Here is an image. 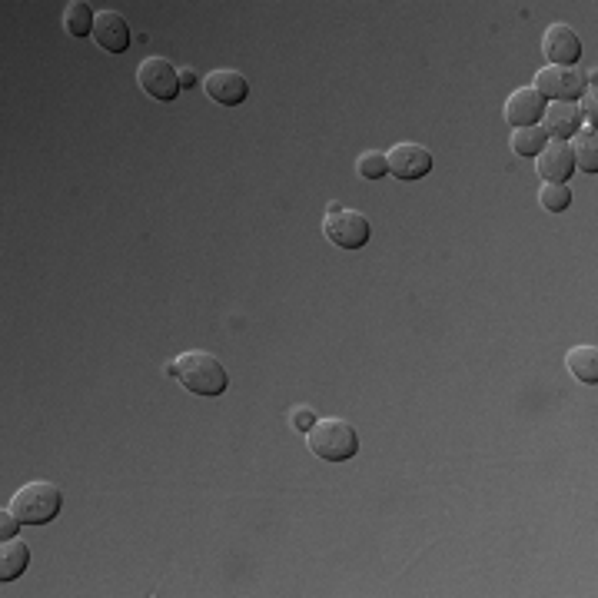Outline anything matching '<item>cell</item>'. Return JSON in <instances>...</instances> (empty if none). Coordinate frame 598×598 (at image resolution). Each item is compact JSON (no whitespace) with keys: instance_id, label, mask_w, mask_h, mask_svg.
Masks as SVG:
<instances>
[{"instance_id":"obj_14","label":"cell","mask_w":598,"mask_h":598,"mask_svg":"<svg viewBox=\"0 0 598 598\" xmlns=\"http://www.w3.org/2000/svg\"><path fill=\"white\" fill-rule=\"evenodd\" d=\"M30 562V549L20 539H4L0 545V582H14L24 575Z\"/></svg>"},{"instance_id":"obj_5","label":"cell","mask_w":598,"mask_h":598,"mask_svg":"<svg viewBox=\"0 0 598 598\" xmlns=\"http://www.w3.org/2000/svg\"><path fill=\"white\" fill-rule=\"evenodd\" d=\"M535 94L539 97H552V100H565L572 103L575 97L585 94V74L575 67H542L535 74Z\"/></svg>"},{"instance_id":"obj_9","label":"cell","mask_w":598,"mask_h":598,"mask_svg":"<svg viewBox=\"0 0 598 598\" xmlns=\"http://www.w3.org/2000/svg\"><path fill=\"white\" fill-rule=\"evenodd\" d=\"M203 90L206 97L220 103V107H240V103L250 97V84H246L240 70H213V74L203 80Z\"/></svg>"},{"instance_id":"obj_10","label":"cell","mask_w":598,"mask_h":598,"mask_svg":"<svg viewBox=\"0 0 598 598\" xmlns=\"http://www.w3.org/2000/svg\"><path fill=\"white\" fill-rule=\"evenodd\" d=\"M535 160H539V173L545 177V183H565L575 173L569 140H549Z\"/></svg>"},{"instance_id":"obj_7","label":"cell","mask_w":598,"mask_h":598,"mask_svg":"<svg viewBox=\"0 0 598 598\" xmlns=\"http://www.w3.org/2000/svg\"><path fill=\"white\" fill-rule=\"evenodd\" d=\"M389 173L399 180H422L432 170V153L422 147V143H396L393 150L386 153Z\"/></svg>"},{"instance_id":"obj_20","label":"cell","mask_w":598,"mask_h":598,"mask_svg":"<svg viewBox=\"0 0 598 598\" xmlns=\"http://www.w3.org/2000/svg\"><path fill=\"white\" fill-rule=\"evenodd\" d=\"M359 173H363L366 180H379L389 173V163H386V153L379 150H366L363 157H359Z\"/></svg>"},{"instance_id":"obj_15","label":"cell","mask_w":598,"mask_h":598,"mask_svg":"<svg viewBox=\"0 0 598 598\" xmlns=\"http://www.w3.org/2000/svg\"><path fill=\"white\" fill-rule=\"evenodd\" d=\"M565 366H569V373L579 379L585 386H595L598 383V349L595 346H575L569 356H565Z\"/></svg>"},{"instance_id":"obj_11","label":"cell","mask_w":598,"mask_h":598,"mask_svg":"<svg viewBox=\"0 0 598 598\" xmlns=\"http://www.w3.org/2000/svg\"><path fill=\"white\" fill-rule=\"evenodd\" d=\"M542 130L549 133V140H572L582 130V113L575 103L555 100L552 107H545L542 113Z\"/></svg>"},{"instance_id":"obj_2","label":"cell","mask_w":598,"mask_h":598,"mask_svg":"<svg viewBox=\"0 0 598 598\" xmlns=\"http://www.w3.org/2000/svg\"><path fill=\"white\" fill-rule=\"evenodd\" d=\"M306 446L316 459L346 462L356 456L359 436H356L353 422H346V419H316L313 429L306 432Z\"/></svg>"},{"instance_id":"obj_8","label":"cell","mask_w":598,"mask_h":598,"mask_svg":"<svg viewBox=\"0 0 598 598\" xmlns=\"http://www.w3.org/2000/svg\"><path fill=\"white\" fill-rule=\"evenodd\" d=\"M542 54L552 60V67H575V60L582 57V40L572 27L552 24L542 37Z\"/></svg>"},{"instance_id":"obj_23","label":"cell","mask_w":598,"mask_h":598,"mask_svg":"<svg viewBox=\"0 0 598 598\" xmlns=\"http://www.w3.org/2000/svg\"><path fill=\"white\" fill-rule=\"evenodd\" d=\"M313 422H316L313 409H296V412H293V426H296L299 432H309V429H313Z\"/></svg>"},{"instance_id":"obj_18","label":"cell","mask_w":598,"mask_h":598,"mask_svg":"<svg viewBox=\"0 0 598 598\" xmlns=\"http://www.w3.org/2000/svg\"><path fill=\"white\" fill-rule=\"evenodd\" d=\"M549 143V133L542 130V123H532V127H519L512 133V150L519 157H539V150Z\"/></svg>"},{"instance_id":"obj_6","label":"cell","mask_w":598,"mask_h":598,"mask_svg":"<svg viewBox=\"0 0 598 598\" xmlns=\"http://www.w3.org/2000/svg\"><path fill=\"white\" fill-rule=\"evenodd\" d=\"M137 84L157 100H173L180 94V77L170 67V60L163 57H147L137 70Z\"/></svg>"},{"instance_id":"obj_3","label":"cell","mask_w":598,"mask_h":598,"mask_svg":"<svg viewBox=\"0 0 598 598\" xmlns=\"http://www.w3.org/2000/svg\"><path fill=\"white\" fill-rule=\"evenodd\" d=\"M64 505V492L54 482H27L14 492L7 509L17 515L20 525H47L60 515Z\"/></svg>"},{"instance_id":"obj_21","label":"cell","mask_w":598,"mask_h":598,"mask_svg":"<svg viewBox=\"0 0 598 598\" xmlns=\"http://www.w3.org/2000/svg\"><path fill=\"white\" fill-rule=\"evenodd\" d=\"M579 113H582V120H589V127L595 130V123H598V97H595V87L589 90L585 87V94H582V107H579Z\"/></svg>"},{"instance_id":"obj_1","label":"cell","mask_w":598,"mask_h":598,"mask_svg":"<svg viewBox=\"0 0 598 598\" xmlns=\"http://www.w3.org/2000/svg\"><path fill=\"white\" fill-rule=\"evenodd\" d=\"M177 363V379L180 386L193 396H220L230 379H226L223 363L213 353H203V349H190L173 359Z\"/></svg>"},{"instance_id":"obj_17","label":"cell","mask_w":598,"mask_h":598,"mask_svg":"<svg viewBox=\"0 0 598 598\" xmlns=\"http://www.w3.org/2000/svg\"><path fill=\"white\" fill-rule=\"evenodd\" d=\"M94 20H97L94 7L84 4V0H74L64 10V30L70 37H87V34L94 37Z\"/></svg>"},{"instance_id":"obj_19","label":"cell","mask_w":598,"mask_h":598,"mask_svg":"<svg viewBox=\"0 0 598 598\" xmlns=\"http://www.w3.org/2000/svg\"><path fill=\"white\" fill-rule=\"evenodd\" d=\"M539 200L549 213H562V210H569L572 190H569V183H545V187L539 190Z\"/></svg>"},{"instance_id":"obj_12","label":"cell","mask_w":598,"mask_h":598,"mask_svg":"<svg viewBox=\"0 0 598 598\" xmlns=\"http://www.w3.org/2000/svg\"><path fill=\"white\" fill-rule=\"evenodd\" d=\"M542 113H545V97L535 94L532 87H519L509 100H505V120H509L515 130L539 123Z\"/></svg>"},{"instance_id":"obj_22","label":"cell","mask_w":598,"mask_h":598,"mask_svg":"<svg viewBox=\"0 0 598 598\" xmlns=\"http://www.w3.org/2000/svg\"><path fill=\"white\" fill-rule=\"evenodd\" d=\"M17 525H20V519L10 509H4V519H0V535L4 539H17Z\"/></svg>"},{"instance_id":"obj_24","label":"cell","mask_w":598,"mask_h":598,"mask_svg":"<svg viewBox=\"0 0 598 598\" xmlns=\"http://www.w3.org/2000/svg\"><path fill=\"white\" fill-rule=\"evenodd\" d=\"M177 77H180V90L197 87V74H193V70H177Z\"/></svg>"},{"instance_id":"obj_16","label":"cell","mask_w":598,"mask_h":598,"mask_svg":"<svg viewBox=\"0 0 598 598\" xmlns=\"http://www.w3.org/2000/svg\"><path fill=\"white\" fill-rule=\"evenodd\" d=\"M572 160H575V170H585V173H595L598 170V137L592 127L579 130L572 137Z\"/></svg>"},{"instance_id":"obj_13","label":"cell","mask_w":598,"mask_h":598,"mask_svg":"<svg viewBox=\"0 0 598 598\" xmlns=\"http://www.w3.org/2000/svg\"><path fill=\"white\" fill-rule=\"evenodd\" d=\"M94 40L107 50V54H123V50L130 47L127 20H123L120 14H113V10H100L97 20H94Z\"/></svg>"},{"instance_id":"obj_4","label":"cell","mask_w":598,"mask_h":598,"mask_svg":"<svg viewBox=\"0 0 598 598\" xmlns=\"http://www.w3.org/2000/svg\"><path fill=\"white\" fill-rule=\"evenodd\" d=\"M323 233L339 250H363L369 243V220L359 210H346L339 203H329Z\"/></svg>"}]
</instances>
